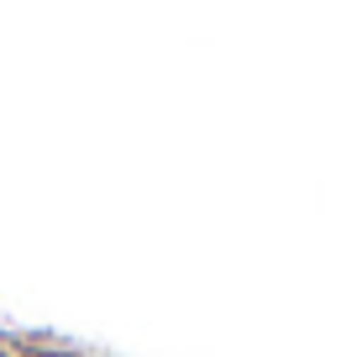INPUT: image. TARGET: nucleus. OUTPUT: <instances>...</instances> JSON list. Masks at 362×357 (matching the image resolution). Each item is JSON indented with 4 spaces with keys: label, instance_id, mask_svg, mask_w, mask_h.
Returning a JSON list of instances; mask_svg holds the SVG:
<instances>
[]
</instances>
